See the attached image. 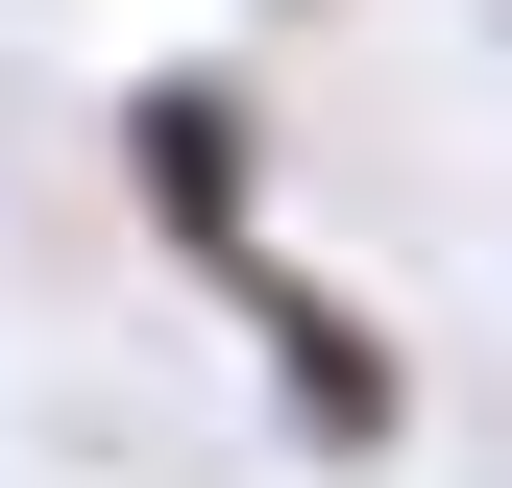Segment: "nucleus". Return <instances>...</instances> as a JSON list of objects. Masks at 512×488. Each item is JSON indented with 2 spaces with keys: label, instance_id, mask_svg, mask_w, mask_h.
I'll return each mask as SVG.
<instances>
[{
  "label": "nucleus",
  "instance_id": "nucleus-1",
  "mask_svg": "<svg viewBox=\"0 0 512 488\" xmlns=\"http://www.w3.org/2000/svg\"><path fill=\"white\" fill-rule=\"evenodd\" d=\"M220 318L269 342V391H293V440H317V464H391V440H415V342L366 318L342 269H293V244H244V269H220Z\"/></svg>",
  "mask_w": 512,
  "mask_h": 488
},
{
  "label": "nucleus",
  "instance_id": "nucleus-2",
  "mask_svg": "<svg viewBox=\"0 0 512 488\" xmlns=\"http://www.w3.org/2000/svg\"><path fill=\"white\" fill-rule=\"evenodd\" d=\"M122 196H147V244H196V269H244V244H269V98L220 74H147L122 98Z\"/></svg>",
  "mask_w": 512,
  "mask_h": 488
}]
</instances>
